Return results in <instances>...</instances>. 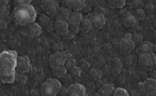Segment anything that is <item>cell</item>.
I'll return each instance as SVG.
<instances>
[{"label":"cell","instance_id":"obj_1","mask_svg":"<svg viewBox=\"0 0 156 96\" xmlns=\"http://www.w3.org/2000/svg\"><path fill=\"white\" fill-rule=\"evenodd\" d=\"M18 53L14 50H5L0 53V81L13 84L15 80Z\"/></svg>","mask_w":156,"mask_h":96},{"label":"cell","instance_id":"obj_2","mask_svg":"<svg viewBox=\"0 0 156 96\" xmlns=\"http://www.w3.org/2000/svg\"><path fill=\"white\" fill-rule=\"evenodd\" d=\"M37 12L31 5V1L15 7L13 11V19L15 24L19 27H25L34 23L37 19Z\"/></svg>","mask_w":156,"mask_h":96},{"label":"cell","instance_id":"obj_3","mask_svg":"<svg viewBox=\"0 0 156 96\" xmlns=\"http://www.w3.org/2000/svg\"><path fill=\"white\" fill-rule=\"evenodd\" d=\"M62 87L61 82L56 78H49L44 82L40 86L42 96H57Z\"/></svg>","mask_w":156,"mask_h":96},{"label":"cell","instance_id":"obj_4","mask_svg":"<svg viewBox=\"0 0 156 96\" xmlns=\"http://www.w3.org/2000/svg\"><path fill=\"white\" fill-rule=\"evenodd\" d=\"M136 48V45L131 37V34L128 33L117 41L116 48L117 51L124 55H129L130 52Z\"/></svg>","mask_w":156,"mask_h":96},{"label":"cell","instance_id":"obj_5","mask_svg":"<svg viewBox=\"0 0 156 96\" xmlns=\"http://www.w3.org/2000/svg\"><path fill=\"white\" fill-rule=\"evenodd\" d=\"M155 59L154 53L139 54L138 65L144 70H151L155 65Z\"/></svg>","mask_w":156,"mask_h":96},{"label":"cell","instance_id":"obj_6","mask_svg":"<svg viewBox=\"0 0 156 96\" xmlns=\"http://www.w3.org/2000/svg\"><path fill=\"white\" fill-rule=\"evenodd\" d=\"M83 17L81 12L71 11L67 20L69 30L74 34H78L80 32V25Z\"/></svg>","mask_w":156,"mask_h":96},{"label":"cell","instance_id":"obj_7","mask_svg":"<svg viewBox=\"0 0 156 96\" xmlns=\"http://www.w3.org/2000/svg\"><path fill=\"white\" fill-rule=\"evenodd\" d=\"M59 7L58 3L53 0H44L41 4V8L44 13L50 19L56 16Z\"/></svg>","mask_w":156,"mask_h":96},{"label":"cell","instance_id":"obj_8","mask_svg":"<svg viewBox=\"0 0 156 96\" xmlns=\"http://www.w3.org/2000/svg\"><path fill=\"white\" fill-rule=\"evenodd\" d=\"M32 69V65L27 55H20L17 57V66H16V72L21 74L29 73Z\"/></svg>","mask_w":156,"mask_h":96},{"label":"cell","instance_id":"obj_9","mask_svg":"<svg viewBox=\"0 0 156 96\" xmlns=\"http://www.w3.org/2000/svg\"><path fill=\"white\" fill-rule=\"evenodd\" d=\"M21 33L23 35L27 37H36L42 34V28L39 26L38 23L34 22L22 27Z\"/></svg>","mask_w":156,"mask_h":96},{"label":"cell","instance_id":"obj_10","mask_svg":"<svg viewBox=\"0 0 156 96\" xmlns=\"http://www.w3.org/2000/svg\"><path fill=\"white\" fill-rule=\"evenodd\" d=\"M67 58V53L65 52L53 53L50 57V65L51 68L64 65Z\"/></svg>","mask_w":156,"mask_h":96},{"label":"cell","instance_id":"obj_11","mask_svg":"<svg viewBox=\"0 0 156 96\" xmlns=\"http://www.w3.org/2000/svg\"><path fill=\"white\" fill-rule=\"evenodd\" d=\"M68 96H88L83 85L79 83H74L68 87Z\"/></svg>","mask_w":156,"mask_h":96},{"label":"cell","instance_id":"obj_12","mask_svg":"<svg viewBox=\"0 0 156 96\" xmlns=\"http://www.w3.org/2000/svg\"><path fill=\"white\" fill-rule=\"evenodd\" d=\"M65 2L68 9L73 12H80L86 7V2L83 0H67Z\"/></svg>","mask_w":156,"mask_h":96},{"label":"cell","instance_id":"obj_13","mask_svg":"<svg viewBox=\"0 0 156 96\" xmlns=\"http://www.w3.org/2000/svg\"><path fill=\"white\" fill-rule=\"evenodd\" d=\"M155 46L153 43L150 41H142V43L139 44L136 48H135V52L138 55L142 53H151L154 51Z\"/></svg>","mask_w":156,"mask_h":96},{"label":"cell","instance_id":"obj_14","mask_svg":"<svg viewBox=\"0 0 156 96\" xmlns=\"http://www.w3.org/2000/svg\"><path fill=\"white\" fill-rule=\"evenodd\" d=\"M122 24L126 28H133L136 27L138 24V20L134 17L130 12H127L122 16Z\"/></svg>","mask_w":156,"mask_h":96},{"label":"cell","instance_id":"obj_15","mask_svg":"<svg viewBox=\"0 0 156 96\" xmlns=\"http://www.w3.org/2000/svg\"><path fill=\"white\" fill-rule=\"evenodd\" d=\"M54 31L57 34L63 36L69 31V27L67 21L56 20L55 21Z\"/></svg>","mask_w":156,"mask_h":96},{"label":"cell","instance_id":"obj_16","mask_svg":"<svg viewBox=\"0 0 156 96\" xmlns=\"http://www.w3.org/2000/svg\"><path fill=\"white\" fill-rule=\"evenodd\" d=\"M91 22L92 27H94L97 29H101L106 24L105 16L100 14H95L93 16Z\"/></svg>","mask_w":156,"mask_h":96},{"label":"cell","instance_id":"obj_17","mask_svg":"<svg viewBox=\"0 0 156 96\" xmlns=\"http://www.w3.org/2000/svg\"><path fill=\"white\" fill-rule=\"evenodd\" d=\"M115 87L110 83H103L100 88L98 90L100 96H112Z\"/></svg>","mask_w":156,"mask_h":96},{"label":"cell","instance_id":"obj_18","mask_svg":"<svg viewBox=\"0 0 156 96\" xmlns=\"http://www.w3.org/2000/svg\"><path fill=\"white\" fill-rule=\"evenodd\" d=\"M150 96L155 95L156 91V81L154 78H147L142 82Z\"/></svg>","mask_w":156,"mask_h":96},{"label":"cell","instance_id":"obj_19","mask_svg":"<svg viewBox=\"0 0 156 96\" xmlns=\"http://www.w3.org/2000/svg\"><path fill=\"white\" fill-rule=\"evenodd\" d=\"M71 12V11L68 9L67 7H59L55 17H57V20H63V21L67 22Z\"/></svg>","mask_w":156,"mask_h":96},{"label":"cell","instance_id":"obj_20","mask_svg":"<svg viewBox=\"0 0 156 96\" xmlns=\"http://www.w3.org/2000/svg\"><path fill=\"white\" fill-rule=\"evenodd\" d=\"M51 70L54 78H56L57 80L64 77L67 73V70L63 65L53 67L51 69Z\"/></svg>","mask_w":156,"mask_h":96},{"label":"cell","instance_id":"obj_21","mask_svg":"<svg viewBox=\"0 0 156 96\" xmlns=\"http://www.w3.org/2000/svg\"><path fill=\"white\" fill-rule=\"evenodd\" d=\"M92 27V24L91 20L88 19H83L80 25V32H83V34H87L90 32Z\"/></svg>","mask_w":156,"mask_h":96},{"label":"cell","instance_id":"obj_22","mask_svg":"<svg viewBox=\"0 0 156 96\" xmlns=\"http://www.w3.org/2000/svg\"><path fill=\"white\" fill-rule=\"evenodd\" d=\"M125 0H108L107 5L111 9H122L125 7Z\"/></svg>","mask_w":156,"mask_h":96},{"label":"cell","instance_id":"obj_23","mask_svg":"<svg viewBox=\"0 0 156 96\" xmlns=\"http://www.w3.org/2000/svg\"><path fill=\"white\" fill-rule=\"evenodd\" d=\"M50 21H51V19L50 17H48L46 15L43 13V14H40L37 16L36 23H38V24L42 28H45V27L47 26Z\"/></svg>","mask_w":156,"mask_h":96},{"label":"cell","instance_id":"obj_24","mask_svg":"<svg viewBox=\"0 0 156 96\" xmlns=\"http://www.w3.org/2000/svg\"><path fill=\"white\" fill-rule=\"evenodd\" d=\"M63 66H65V69H67V71H69V70L73 69L74 66H76L75 58L73 57L71 53H67V58L66 60L65 61Z\"/></svg>","mask_w":156,"mask_h":96},{"label":"cell","instance_id":"obj_25","mask_svg":"<svg viewBox=\"0 0 156 96\" xmlns=\"http://www.w3.org/2000/svg\"><path fill=\"white\" fill-rule=\"evenodd\" d=\"M103 76V73L101 70L98 69H92L89 71V76L92 81L96 82L98 80H100Z\"/></svg>","mask_w":156,"mask_h":96},{"label":"cell","instance_id":"obj_26","mask_svg":"<svg viewBox=\"0 0 156 96\" xmlns=\"http://www.w3.org/2000/svg\"><path fill=\"white\" fill-rule=\"evenodd\" d=\"M69 75L73 79H78L79 78L82 74V70L79 66H75L73 69L69 70Z\"/></svg>","mask_w":156,"mask_h":96},{"label":"cell","instance_id":"obj_27","mask_svg":"<svg viewBox=\"0 0 156 96\" xmlns=\"http://www.w3.org/2000/svg\"><path fill=\"white\" fill-rule=\"evenodd\" d=\"M136 91L138 96H150L149 93L147 92L142 82H140L138 84Z\"/></svg>","mask_w":156,"mask_h":96},{"label":"cell","instance_id":"obj_28","mask_svg":"<svg viewBox=\"0 0 156 96\" xmlns=\"http://www.w3.org/2000/svg\"><path fill=\"white\" fill-rule=\"evenodd\" d=\"M131 13H132V12H131ZM132 14L138 20H142L144 19L146 16L145 12L142 9H137L135 10Z\"/></svg>","mask_w":156,"mask_h":96},{"label":"cell","instance_id":"obj_29","mask_svg":"<svg viewBox=\"0 0 156 96\" xmlns=\"http://www.w3.org/2000/svg\"><path fill=\"white\" fill-rule=\"evenodd\" d=\"M131 37H132V40L134 41V43L136 45L139 44L142 42L143 41V35L140 32H134L131 34Z\"/></svg>","mask_w":156,"mask_h":96},{"label":"cell","instance_id":"obj_30","mask_svg":"<svg viewBox=\"0 0 156 96\" xmlns=\"http://www.w3.org/2000/svg\"><path fill=\"white\" fill-rule=\"evenodd\" d=\"M112 96H129V92L122 87L115 88Z\"/></svg>","mask_w":156,"mask_h":96},{"label":"cell","instance_id":"obj_31","mask_svg":"<svg viewBox=\"0 0 156 96\" xmlns=\"http://www.w3.org/2000/svg\"><path fill=\"white\" fill-rule=\"evenodd\" d=\"M17 82L19 84L24 85L27 82V77L24 74H21L19 73H16V76H15V82Z\"/></svg>","mask_w":156,"mask_h":96},{"label":"cell","instance_id":"obj_32","mask_svg":"<svg viewBox=\"0 0 156 96\" xmlns=\"http://www.w3.org/2000/svg\"><path fill=\"white\" fill-rule=\"evenodd\" d=\"M139 3L140 1H137V0H129V1H126L125 6L130 9H134L138 7Z\"/></svg>","mask_w":156,"mask_h":96},{"label":"cell","instance_id":"obj_33","mask_svg":"<svg viewBox=\"0 0 156 96\" xmlns=\"http://www.w3.org/2000/svg\"><path fill=\"white\" fill-rule=\"evenodd\" d=\"M122 61L119 59L117 57H115L113 59L112 61V66L114 68H119V69H121L122 68Z\"/></svg>","mask_w":156,"mask_h":96},{"label":"cell","instance_id":"obj_34","mask_svg":"<svg viewBox=\"0 0 156 96\" xmlns=\"http://www.w3.org/2000/svg\"><path fill=\"white\" fill-rule=\"evenodd\" d=\"M64 46L61 43L57 42L53 44L52 45V50L54 53H58V52H62L63 51Z\"/></svg>","mask_w":156,"mask_h":96},{"label":"cell","instance_id":"obj_35","mask_svg":"<svg viewBox=\"0 0 156 96\" xmlns=\"http://www.w3.org/2000/svg\"><path fill=\"white\" fill-rule=\"evenodd\" d=\"M94 12H95V14H100L105 16L107 14V11L104 7H101L100 5H97L95 8H94Z\"/></svg>","mask_w":156,"mask_h":96},{"label":"cell","instance_id":"obj_36","mask_svg":"<svg viewBox=\"0 0 156 96\" xmlns=\"http://www.w3.org/2000/svg\"><path fill=\"white\" fill-rule=\"evenodd\" d=\"M75 36V34H74L73 32H71L70 30H69L66 34H65L63 37V38L65 40H73L74 37Z\"/></svg>","mask_w":156,"mask_h":96},{"label":"cell","instance_id":"obj_37","mask_svg":"<svg viewBox=\"0 0 156 96\" xmlns=\"http://www.w3.org/2000/svg\"><path fill=\"white\" fill-rule=\"evenodd\" d=\"M54 27H55V22H53L51 20L47 26L45 27V29H46V30L47 32H51L53 31H54Z\"/></svg>","mask_w":156,"mask_h":96},{"label":"cell","instance_id":"obj_38","mask_svg":"<svg viewBox=\"0 0 156 96\" xmlns=\"http://www.w3.org/2000/svg\"><path fill=\"white\" fill-rule=\"evenodd\" d=\"M122 72V69H119V68H112V70H111V73L114 76H119V75L121 74Z\"/></svg>","mask_w":156,"mask_h":96},{"label":"cell","instance_id":"obj_39","mask_svg":"<svg viewBox=\"0 0 156 96\" xmlns=\"http://www.w3.org/2000/svg\"><path fill=\"white\" fill-rule=\"evenodd\" d=\"M59 96H68V90L66 87H61V88L60 89L59 94Z\"/></svg>","mask_w":156,"mask_h":96},{"label":"cell","instance_id":"obj_40","mask_svg":"<svg viewBox=\"0 0 156 96\" xmlns=\"http://www.w3.org/2000/svg\"><path fill=\"white\" fill-rule=\"evenodd\" d=\"M7 27V23L4 20H0V28L1 29H6Z\"/></svg>","mask_w":156,"mask_h":96},{"label":"cell","instance_id":"obj_41","mask_svg":"<svg viewBox=\"0 0 156 96\" xmlns=\"http://www.w3.org/2000/svg\"><path fill=\"white\" fill-rule=\"evenodd\" d=\"M129 96H138V95L136 93V90H135V91H132L130 94L129 93Z\"/></svg>","mask_w":156,"mask_h":96}]
</instances>
